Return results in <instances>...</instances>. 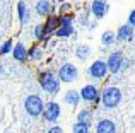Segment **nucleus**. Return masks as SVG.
I'll list each match as a JSON object with an SVG mask.
<instances>
[{
    "label": "nucleus",
    "mask_w": 135,
    "mask_h": 133,
    "mask_svg": "<svg viewBox=\"0 0 135 133\" xmlns=\"http://www.w3.org/2000/svg\"><path fill=\"white\" fill-rule=\"evenodd\" d=\"M123 99V94H122V89L115 85H108L101 90V103L106 109H115Z\"/></svg>",
    "instance_id": "obj_1"
},
{
    "label": "nucleus",
    "mask_w": 135,
    "mask_h": 133,
    "mask_svg": "<svg viewBox=\"0 0 135 133\" xmlns=\"http://www.w3.org/2000/svg\"><path fill=\"white\" fill-rule=\"evenodd\" d=\"M40 85L48 94H58L60 92V80L53 72H41L40 73Z\"/></svg>",
    "instance_id": "obj_2"
},
{
    "label": "nucleus",
    "mask_w": 135,
    "mask_h": 133,
    "mask_svg": "<svg viewBox=\"0 0 135 133\" xmlns=\"http://www.w3.org/2000/svg\"><path fill=\"white\" fill-rule=\"evenodd\" d=\"M24 109H26V113L29 114V116L38 118V116H41L43 111H45V101L41 99L40 96H36V94H31V96H27L26 101H24Z\"/></svg>",
    "instance_id": "obj_3"
},
{
    "label": "nucleus",
    "mask_w": 135,
    "mask_h": 133,
    "mask_svg": "<svg viewBox=\"0 0 135 133\" xmlns=\"http://www.w3.org/2000/svg\"><path fill=\"white\" fill-rule=\"evenodd\" d=\"M56 77H58L60 82L63 84H72L77 80V77H79V70H77V66L74 63H63L62 66L58 68V73H56Z\"/></svg>",
    "instance_id": "obj_4"
},
{
    "label": "nucleus",
    "mask_w": 135,
    "mask_h": 133,
    "mask_svg": "<svg viewBox=\"0 0 135 133\" xmlns=\"http://www.w3.org/2000/svg\"><path fill=\"white\" fill-rule=\"evenodd\" d=\"M79 96H80V99L86 101V103L98 104L99 101H101V90H99L94 84H87V85H84L82 89H80Z\"/></svg>",
    "instance_id": "obj_5"
},
{
    "label": "nucleus",
    "mask_w": 135,
    "mask_h": 133,
    "mask_svg": "<svg viewBox=\"0 0 135 133\" xmlns=\"http://www.w3.org/2000/svg\"><path fill=\"white\" fill-rule=\"evenodd\" d=\"M106 73H108V66H106V62H103V60L92 62L91 66L87 68V75L96 80H103L106 77Z\"/></svg>",
    "instance_id": "obj_6"
},
{
    "label": "nucleus",
    "mask_w": 135,
    "mask_h": 133,
    "mask_svg": "<svg viewBox=\"0 0 135 133\" xmlns=\"http://www.w3.org/2000/svg\"><path fill=\"white\" fill-rule=\"evenodd\" d=\"M60 113H62V109H60V104L55 103V101H51V103H46V104H45L43 118L48 121V123H55V121L60 118Z\"/></svg>",
    "instance_id": "obj_7"
},
{
    "label": "nucleus",
    "mask_w": 135,
    "mask_h": 133,
    "mask_svg": "<svg viewBox=\"0 0 135 133\" xmlns=\"http://www.w3.org/2000/svg\"><path fill=\"white\" fill-rule=\"evenodd\" d=\"M123 62H125V58H123V53H122V51H113V53L108 57V62H106L108 72H111V73H118L120 70H122Z\"/></svg>",
    "instance_id": "obj_8"
},
{
    "label": "nucleus",
    "mask_w": 135,
    "mask_h": 133,
    "mask_svg": "<svg viewBox=\"0 0 135 133\" xmlns=\"http://www.w3.org/2000/svg\"><path fill=\"white\" fill-rule=\"evenodd\" d=\"M108 10H109V3L103 2V0H94L91 3V14L96 19H103L108 14Z\"/></svg>",
    "instance_id": "obj_9"
},
{
    "label": "nucleus",
    "mask_w": 135,
    "mask_h": 133,
    "mask_svg": "<svg viewBox=\"0 0 135 133\" xmlns=\"http://www.w3.org/2000/svg\"><path fill=\"white\" fill-rule=\"evenodd\" d=\"M115 38H116V41H130L133 38V27H130L128 24H123V26H120L118 27V33L115 34Z\"/></svg>",
    "instance_id": "obj_10"
},
{
    "label": "nucleus",
    "mask_w": 135,
    "mask_h": 133,
    "mask_svg": "<svg viewBox=\"0 0 135 133\" xmlns=\"http://www.w3.org/2000/svg\"><path fill=\"white\" fill-rule=\"evenodd\" d=\"M43 27H45V38L50 36L53 31H56L60 27V17L56 16H48L46 22H43Z\"/></svg>",
    "instance_id": "obj_11"
},
{
    "label": "nucleus",
    "mask_w": 135,
    "mask_h": 133,
    "mask_svg": "<svg viewBox=\"0 0 135 133\" xmlns=\"http://www.w3.org/2000/svg\"><path fill=\"white\" fill-rule=\"evenodd\" d=\"M12 57H14V60H17V62H26V60H29V57H27V50H26V46H24L22 43H16V44H14V48H12Z\"/></svg>",
    "instance_id": "obj_12"
},
{
    "label": "nucleus",
    "mask_w": 135,
    "mask_h": 133,
    "mask_svg": "<svg viewBox=\"0 0 135 133\" xmlns=\"http://www.w3.org/2000/svg\"><path fill=\"white\" fill-rule=\"evenodd\" d=\"M96 133H116V125L111 120H101L96 125Z\"/></svg>",
    "instance_id": "obj_13"
},
{
    "label": "nucleus",
    "mask_w": 135,
    "mask_h": 133,
    "mask_svg": "<svg viewBox=\"0 0 135 133\" xmlns=\"http://www.w3.org/2000/svg\"><path fill=\"white\" fill-rule=\"evenodd\" d=\"M55 9V3L48 2V0H41L36 3V14L38 16H50Z\"/></svg>",
    "instance_id": "obj_14"
},
{
    "label": "nucleus",
    "mask_w": 135,
    "mask_h": 133,
    "mask_svg": "<svg viewBox=\"0 0 135 133\" xmlns=\"http://www.w3.org/2000/svg\"><path fill=\"white\" fill-rule=\"evenodd\" d=\"M63 101H65L69 106H77V104L80 103L79 90H67L65 96H63Z\"/></svg>",
    "instance_id": "obj_15"
},
{
    "label": "nucleus",
    "mask_w": 135,
    "mask_h": 133,
    "mask_svg": "<svg viewBox=\"0 0 135 133\" xmlns=\"http://www.w3.org/2000/svg\"><path fill=\"white\" fill-rule=\"evenodd\" d=\"M17 14H19V21L22 24H26L27 21H29V9H27V5L24 2L17 3Z\"/></svg>",
    "instance_id": "obj_16"
},
{
    "label": "nucleus",
    "mask_w": 135,
    "mask_h": 133,
    "mask_svg": "<svg viewBox=\"0 0 135 133\" xmlns=\"http://www.w3.org/2000/svg\"><path fill=\"white\" fill-rule=\"evenodd\" d=\"M91 118H92V111L91 109H80L77 113V123H91Z\"/></svg>",
    "instance_id": "obj_17"
},
{
    "label": "nucleus",
    "mask_w": 135,
    "mask_h": 133,
    "mask_svg": "<svg viewBox=\"0 0 135 133\" xmlns=\"http://www.w3.org/2000/svg\"><path fill=\"white\" fill-rule=\"evenodd\" d=\"M27 57H29L31 60L38 62V60H41V58H43V50H41L40 46H33V48H29V50H27Z\"/></svg>",
    "instance_id": "obj_18"
},
{
    "label": "nucleus",
    "mask_w": 135,
    "mask_h": 133,
    "mask_svg": "<svg viewBox=\"0 0 135 133\" xmlns=\"http://www.w3.org/2000/svg\"><path fill=\"white\" fill-rule=\"evenodd\" d=\"M89 55H91V48L87 46V44H80V46H77V50H75V57H77V58H80V60H86Z\"/></svg>",
    "instance_id": "obj_19"
},
{
    "label": "nucleus",
    "mask_w": 135,
    "mask_h": 133,
    "mask_svg": "<svg viewBox=\"0 0 135 133\" xmlns=\"http://www.w3.org/2000/svg\"><path fill=\"white\" fill-rule=\"evenodd\" d=\"M115 41H116V38H115V33H113V31H104V33H103L101 43L104 44V46H109V44H113Z\"/></svg>",
    "instance_id": "obj_20"
},
{
    "label": "nucleus",
    "mask_w": 135,
    "mask_h": 133,
    "mask_svg": "<svg viewBox=\"0 0 135 133\" xmlns=\"http://www.w3.org/2000/svg\"><path fill=\"white\" fill-rule=\"evenodd\" d=\"M72 34H74V27L72 26H70V27H62V26H60L58 29L55 31V36L62 38V39H63V38H70Z\"/></svg>",
    "instance_id": "obj_21"
},
{
    "label": "nucleus",
    "mask_w": 135,
    "mask_h": 133,
    "mask_svg": "<svg viewBox=\"0 0 135 133\" xmlns=\"http://www.w3.org/2000/svg\"><path fill=\"white\" fill-rule=\"evenodd\" d=\"M72 133H89V125H86V123H74Z\"/></svg>",
    "instance_id": "obj_22"
},
{
    "label": "nucleus",
    "mask_w": 135,
    "mask_h": 133,
    "mask_svg": "<svg viewBox=\"0 0 135 133\" xmlns=\"http://www.w3.org/2000/svg\"><path fill=\"white\" fill-rule=\"evenodd\" d=\"M33 36L36 38V39H45V27H43V24H38L36 27H34V31H33Z\"/></svg>",
    "instance_id": "obj_23"
},
{
    "label": "nucleus",
    "mask_w": 135,
    "mask_h": 133,
    "mask_svg": "<svg viewBox=\"0 0 135 133\" xmlns=\"http://www.w3.org/2000/svg\"><path fill=\"white\" fill-rule=\"evenodd\" d=\"M12 48H14L12 39H7L5 43L0 46V55H7V53H10V51H12Z\"/></svg>",
    "instance_id": "obj_24"
},
{
    "label": "nucleus",
    "mask_w": 135,
    "mask_h": 133,
    "mask_svg": "<svg viewBox=\"0 0 135 133\" xmlns=\"http://www.w3.org/2000/svg\"><path fill=\"white\" fill-rule=\"evenodd\" d=\"M72 22H74L72 16H62V17H60V26H62V27H70Z\"/></svg>",
    "instance_id": "obj_25"
},
{
    "label": "nucleus",
    "mask_w": 135,
    "mask_h": 133,
    "mask_svg": "<svg viewBox=\"0 0 135 133\" xmlns=\"http://www.w3.org/2000/svg\"><path fill=\"white\" fill-rule=\"evenodd\" d=\"M128 26L130 27H135V9L128 14Z\"/></svg>",
    "instance_id": "obj_26"
},
{
    "label": "nucleus",
    "mask_w": 135,
    "mask_h": 133,
    "mask_svg": "<svg viewBox=\"0 0 135 133\" xmlns=\"http://www.w3.org/2000/svg\"><path fill=\"white\" fill-rule=\"evenodd\" d=\"M46 133H63V130L60 126H56V125H53L51 128H48V131H46Z\"/></svg>",
    "instance_id": "obj_27"
},
{
    "label": "nucleus",
    "mask_w": 135,
    "mask_h": 133,
    "mask_svg": "<svg viewBox=\"0 0 135 133\" xmlns=\"http://www.w3.org/2000/svg\"><path fill=\"white\" fill-rule=\"evenodd\" d=\"M70 7H72L70 3H62V5H60V12H62V14H65L67 10L70 9Z\"/></svg>",
    "instance_id": "obj_28"
},
{
    "label": "nucleus",
    "mask_w": 135,
    "mask_h": 133,
    "mask_svg": "<svg viewBox=\"0 0 135 133\" xmlns=\"http://www.w3.org/2000/svg\"><path fill=\"white\" fill-rule=\"evenodd\" d=\"M3 73V66H2V63H0V75Z\"/></svg>",
    "instance_id": "obj_29"
}]
</instances>
